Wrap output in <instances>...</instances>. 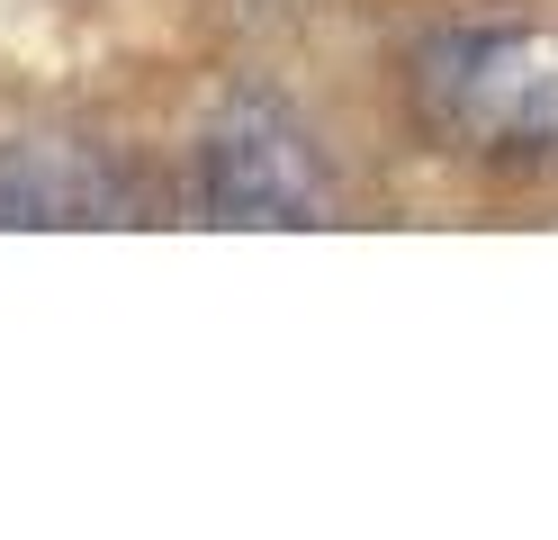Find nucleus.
Returning a JSON list of instances; mask_svg holds the SVG:
<instances>
[{
  "instance_id": "f257e3e1",
  "label": "nucleus",
  "mask_w": 558,
  "mask_h": 540,
  "mask_svg": "<svg viewBox=\"0 0 558 540\" xmlns=\"http://www.w3.org/2000/svg\"><path fill=\"white\" fill-rule=\"evenodd\" d=\"M414 99L433 135L496 163H558V36L549 27H460L414 55Z\"/></svg>"
},
{
  "instance_id": "f03ea898",
  "label": "nucleus",
  "mask_w": 558,
  "mask_h": 540,
  "mask_svg": "<svg viewBox=\"0 0 558 540\" xmlns=\"http://www.w3.org/2000/svg\"><path fill=\"white\" fill-rule=\"evenodd\" d=\"M198 190L217 226H279V235H306L333 216L325 190V163L306 154V135L289 108L270 99H234L217 127H207V154H198Z\"/></svg>"
},
{
  "instance_id": "7ed1b4c3",
  "label": "nucleus",
  "mask_w": 558,
  "mask_h": 540,
  "mask_svg": "<svg viewBox=\"0 0 558 540\" xmlns=\"http://www.w3.org/2000/svg\"><path fill=\"white\" fill-rule=\"evenodd\" d=\"M0 226H118V171L73 135L0 144Z\"/></svg>"
}]
</instances>
